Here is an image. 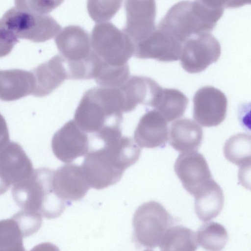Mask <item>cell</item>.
<instances>
[{"instance_id":"cell-33","label":"cell","mask_w":251,"mask_h":251,"mask_svg":"<svg viewBox=\"0 0 251 251\" xmlns=\"http://www.w3.org/2000/svg\"><path fill=\"white\" fill-rule=\"evenodd\" d=\"M204 4L217 9L235 8L250 4L251 0H199Z\"/></svg>"},{"instance_id":"cell-28","label":"cell","mask_w":251,"mask_h":251,"mask_svg":"<svg viewBox=\"0 0 251 251\" xmlns=\"http://www.w3.org/2000/svg\"><path fill=\"white\" fill-rule=\"evenodd\" d=\"M129 74L128 64L115 67L104 64L101 62L98 75L94 79L100 87H119L127 79Z\"/></svg>"},{"instance_id":"cell-10","label":"cell","mask_w":251,"mask_h":251,"mask_svg":"<svg viewBox=\"0 0 251 251\" xmlns=\"http://www.w3.org/2000/svg\"><path fill=\"white\" fill-rule=\"evenodd\" d=\"M193 104V117L202 126H217L226 117L227 99L214 87L207 86L199 89L194 95Z\"/></svg>"},{"instance_id":"cell-24","label":"cell","mask_w":251,"mask_h":251,"mask_svg":"<svg viewBox=\"0 0 251 251\" xmlns=\"http://www.w3.org/2000/svg\"><path fill=\"white\" fill-rule=\"evenodd\" d=\"M161 251H190L198 249V243L194 231L182 225L168 228L159 244Z\"/></svg>"},{"instance_id":"cell-34","label":"cell","mask_w":251,"mask_h":251,"mask_svg":"<svg viewBox=\"0 0 251 251\" xmlns=\"http://www.w3.org/2000/svg\"><path fill=\"white\" fill-rule=\"evenodd\" d=\"M10 185L0 174V195L5 193L9 188Z\"/></svg>"},{"instance_id":"cell-22","label":"cell","mask_w":251,"mask_h":251,"mask_svg":"<svg viewBox=\"0 0 251 251\" xmlns=\"http://www.w3.org/2000/svg\"><path fill=\"white\" fill-rule=\"evenodd\" d=\"M202 138L201 127L190 119H178L170 126L169 143L177 151H197L201 144Z\"/></svg>"},{"instance_id":"cell-12","label":"cell","mask_w":251,"mask_h":251,"mask_svg":"<svg viewBox=\"0 0 251 251\" xmlns=\"http://www.w3.org/2000/svg\"><path fill=\"white\" fill-rule=\"evenodd\" d=\"M126 23L123 31L133 45L145 38L155 29V0H126Z\"/></svg>"},{"instance_id":"cell-5","label":"cell","mask_w":251,"mask_h":251,"mask_svg":"<svg viewBox=\"0 0 251 251\" xmlns=\"http://www.w3.org/2000/svg\"><path fill=\"white\" fill-rule=\"evenodd\" d=\"M176 220L159 202H146L136 210L133 217V241L136 246L152 250L159 245L167 229Z\"/></svg>"},{"instance_id":"cell-3","label":"cell","mask_w":251,"mask_h":251,"mask_svg":"<svg viewBox=\"0 0 251 251\" xmlns=\"http://www.w3.org/2000/svg\"><path fill=\"white\" fill-rule=\"evenodd\" d=\"M53 171L45 167L34 170L30 176L13 185L12 197L24 210L39 213L48 219L60 216L66 202L55 193L52 186Z\"/></svg>"},{"instance_id":"cell-17","label":"cell","mask_w":251,"mask_h":251,"mask_svg":"<svg viewBox=\"0 0 251 251\" xmlns=\"http://www.w3.org/2000/svg\"><path fill=\"white\" fill-rule=\"evenodd\" d=\"M34 78L32 95H48L66 79H70L67 63L61 54H57L31 71Z\"/></svg>"},{"instance_id":"cell-31","label":"cell","mask_w":251,"mask_h":251,"mask_svg":"<svg viewBox=\"0 0 251 251\" xmlns=\"http://www.w3.org/2000/svg\"><path fill=\"white\" fill-rule=\"evenodd\" d=\"M64 0H15V7L34 13L47 14L59 6Z\"/></svg>"},{"instance_id":"cell-4","label":"cell","mask_w":251,"mask_h":251,"mask_svg":"<svg viewBox=\"0 0 251 251\" xmlns=\"http://www.w3.org/2000/svg\"><path fill=\"white\" fill-rule=\"evenodd\" d=\"M54 41L60 54L66 62L70 79L94 78L98 60L84 29L78 25H68L60 30Z\"/></svg>"},{"instance_id":"cell-14","label":"cell","mask_w":251,"mask_h":251,"mask_svg":"<svg viewBox=\"0 0 251 251\" xmlns=\"http://www.w3.org/2000/svg\"><path fill=\"white\" fill-rule=\"evenodd\" d=\"M174 170L184 188L192 195L201 184L212 178L205 157L197 151L180 153Z\"/></svg>"},{"instance_id":"cell-2","label":"cell","mask_w":251,"mask_h":251,"mask_svg":"<svg viewBox=\"0 0 251 251\" xmlns=\"http://www.w3.org/2000/svg\"><path fill=\"white\" fill-rule=\"evenodd\" d=\"M224 10L209 7L199 0H182L170 8L157 26L183 44L194 35L213 31Z\"/></svg>"},{"instance_id":"cell-16","label":"cell","mask_w":251,"mask_h":251,"mask_svg":"<svg viewBox=\"0 0 251 251\" xmlns=\"http://www.w3.org/2000/svg\"><path fill=\"white\" fill-rule=\"evenodd\" d=\"M31 160L18 143L9 141L0 149V174L11 185L31 175Z\"/></svg>"},{"instance_id":"cell-8","label":"cell","mask_w":251,"mask_h":251,"mask_svg":"<svg viewBox=\"0 0 251 251\" xmlns=\"http://www.w3.org/2000/svg\"><path fill=\"white\" fill-rule=\"evenodd\" d=\"M221 53L220 43L210 33L194 35L182 44L181 64L183 69L189 73H200L216 62Z\"/></svg>"},{"instance_id":"cell-27","label":"cell","mask_w":251,"mask_h":251,"mask_svg":"<svg viewBox=\"0 0 251 251\" xmlns=\"http://www.w3.org/2000/svg\"><path fill=\"white\" fill-rule=\"evenodd\" d=\"M23 238L19 226L12 217L0 220V251H25Z\"/></svg>"},{"instance_id":"cell-1","label":"cell","mask_w":251,"mask_h":251,"mask_svg":"<svg viewBox=\"0 0 251 251\" xmlns=\"http://www.w3.org/2000/svg\"><path fill=\"white\" fill-rule=\"evenodd\" d=\"M124 97L120 87H94L82 97L74 121L87 134L104 127L121 126L123 121Z\"/></svg>"},{"instance_id":"cell-11","label":"cell","mask_w":251,"mask_h":251,"mask_svg":"<svg viewBox=\"0 0 251 251\" xmlns=\"http://www.w3.org/2000/svg\"><path fill=\"white\" fill-rule=\"evenodd\" d=\"M51 148L59 160L64 163H70L88 152V134L78 126L74 120H71L54 133Z\"/></svg>"},{"instance_id":"cell-15","label":"cell","mask_w":251,"mask_h":251,"mask_svg":"<svg viewBox=\"0 0 251 251\" xmlns=\"http://www.w3.org/2000/svg\"><path fill=\"white\" fill-rule=\"evenodd\" d=\"M52 186L56 195L68 203L82 199L90 189L81 166L66 164L53 171Z\"/></svg>"},{"instance_id":"cell-29","label":"cell","mask_w":251,"mask_h":251,"mask_svg":"<svg viewBox=\"0 0 251 251\" xmlns=\"http://www.w3.org/2000/svg\"><path fill=\"white\" fill-rule=\"evenodd\" d=\"M122 2L123 0H88V14L96 23L107 22L117 13Z\"/></svg>"},{"instance_id":"cell-19","label":"cell","mask_w":251,"mask_h":251,"mask_svg":"<svg viewBox=\"0 0 251 251\" xmlns=\"http://www.w3.org/2000/svg\"><path fill=\"white\" fill-rule=\"evenodd\" d=\"M167 121L156 109L147 111L140 118L134 140L141 148L163 147L168 140Z\"/></svg>"},{"instance_id":"cell-6","label":"cell","mask_w":251,"mask_h":251,"mask_svg":"<svg viewBox=\"0 0 251 251\" xmlns=\"http://www.w3.org/2000/svg\"><path fill=\"white\" fill-rule=\"evenodd\" d=\"M90 43L93 53L106 65L115 67L126 65L133 55L134 45L131 39L110 22L95 25Z\"/></svg>"},{"instance_id":"cell-25","label":"cell","mask_w":251,"mask_h":251,"mask_svg":"<svg viewBox=\"0 0 251 251\" xmlns=\"http://www.w3.org/2000/svg\"><path fill=\"white\" fill-rule=\"evenodd\" d=\"M251 138L249 134L242 133L230 137L225 143L224 153L229 162L240 169L251 165Z\"/></svg>"},{"instance_id":"cell-18","label":"cell","mask_w":251,"mask_h":251,"mask_svg":"<svg viewBox=\"0 0 251 251\" xmlns=\"http://www.w3.org/2000/svg\"><path fill=\"white\" fill-rule=\"evenodd\" d=\"M123 95L124 113L133 111L139 104L153 107L162 87L148 77L131 75L119 87Z\"/></svg>"},{"instance_id":"cell-7","label":"cell","mask_w":251,"mask_h":251,"mask_svg":"<svg viewBox=\"0 0 251 251\" xmlns=\"http://www.w3.org/2000/svg\"><path fill=\"white\" fill-rule=\"evenodd\" d=\"M1 20L18 38L44 42L54 37L61 26L50 16L21 9L7 10Z\"/></svg>"},{"instance_id":"cell-21","label":"cell","mask_w":251,"mask_h":251,"mask_svg":"<svg viewBox=\"0 0 251 251\" xmlns=\"http://www.w3.org/2000/svg\"><path fill=\"white\" fill-rule=\"evenodd\" d=\"M34 78L31 72L20 69L0 70V100H17L32 94Z\"/></svg>"},{"instance_id":"cell-20","label":"cell","mask_w":251,"mask_h":251,"mask_svg":"<svg viewBox=\"0 0 251 251\" xmlns=\"http://www.w3.org/2000/svg\"><path fill=\"white\" fill-rule=\"evenodd\" d=\"M193 195L195 198V213L202 222L209 221L216 217L223 209V191L213 178L201 184Z\"/></svg>"},{"instance_id":"cell-13","label":"cell","mask_w":251,"mask_h":251,"mask_svg":"<svg viewBox=\"0 0 251 251\" xmlns=\"http://www.w3.org/2000/svg\"><path fill=\"white\" fill-rule=\"evenodd\" d=\"M81 168L90 187L98 190L117 183L124 172L96 149L89 150L85 155Z\"/></svg>"},{"instance_id":"cell-32","label":"cell","mask_w":251,"mask_h":251,"mask_svg":"<svg viewBox=\"0 0 251 251\" xmlns=\"http://www.w3.org/2000/svg\"><path fill=\"white\" fill-rule=\"evenodd\" d=\"M18 41L15 34L0 19V57L9 54Z\"/></svg>"},{"instance_id":"cell-23","label":"cell","mask_w":251,"mask_h":251,"mask_svg":"<svg viewBox=\"0 0 251 251\" xmlns=\"http://www.w3.org/2000/svg\"><path fill=\"white\" fill-rule=\"evenodd\" d=\"M188 102V98L180 91L162 88L153 107L170 122L183 116Z\"/></svg>"},{"instance_id":"cell-9","label":"cell","mask_w":251,"mask_h":251,"mask_svg":"<svg viewBox=\"0 0 251 251\" xmlns=\"http://www.w3.org/2000/svg\"><path fill=\"white\" fill-rule=\"evenodd\" d=\"M182 45L171 33L157 26L147 37L134 44L133 55L162 62L176 61L180 58Z\"/></svg>"},{"instance_id":"cell-30","label":"cell","mask_w":251,"mask_h":251,"mask_svg":"<svg viewBox=\"0 0 251 251\" xmlns=\"http://www.w3.org/2000/svg\"><path fill=\"white\" fill-rule=\"evenodd\" d=\"M12 217L17 222L24 238L36 233L42 225V216L37 212L23 209Z\"/></svg>"},{"instance_id":"cell-26","label":"cell","mask_w":251,"mask_h":251,"mask_svg":"<svg viewBox=\"0 0 251 251\" xmlns=\"http://www.w3.org/2000/svg\"><path fill=\"white\" fill-rule=\"evenodd\" d=\"M197 240L203 249L211 251L223 249L228 240V233L220 223L210 222L203 224L198 229Z\"/></svg>"}]
</instances>
